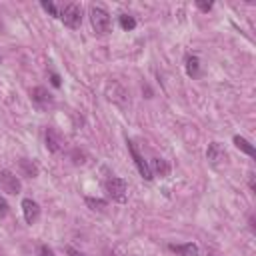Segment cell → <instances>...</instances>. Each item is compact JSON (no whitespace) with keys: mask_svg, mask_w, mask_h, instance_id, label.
<instances>
[{"mask_svg":"<svg viewBox=\"0 0 256 256\" xmlns=\"http://www.w3.org/2000/svg\"><path fill=\"white\" fill-rule=\"evenodd\" d=\"M22 214H24V220L28 224H34L40 218V206H38V202L32 200V198H24L22 200Z\"/></svg>","mask_w":256,"mask_h":256,"instance_id":"6","label":"cell"},{"mask_svg":"<svg viewBox=\"0 0 256 256\" xmlns=\"http://www.w3.org/2000/svg\"><path fill=\"white\" fill-rule=\"evenodd\" d=\"M206 158L210 160L212 166H218L226 158V150L222 148L220 142H212V144H208V148H206Z\"/></svg>","mask_w":256,"mask_h":256,"instance_id":"7","label":"cell"},{"mask_svg":"<svg viewBox=\"0 0 256 256\" xmlns=\"http://www.w3.org/2000/svg\"><path fill=\"white\" fill-rule=\"evenodd\" d=\"M118 22H120L122 30H126V32L136 28V20H134L130 14H120V16H118Z\"/></svg>","mask_w":256,"mask_h":256,"instance_id":"15","label":"cell"},{"mask_svg":"<svg viewBox=\"0 0 256 256\" xmlns=\"http://www.w3.org/2000/svg\"><path fill=\"white\" fill-rule=\"evenodd\" d=\"M90 22H92V28L96 34H106L110 32V14H108L102 6H92L90 8Z\"/></svg>","mask_w":256,"mask_h":256,"instance_id":"3","label":"cell"},{"mask_svg":"<svg viewBox=\"0 0 256 256\" xmlns=\"http://www.w3.org/2000/svg\"><path fill=\"white\" fill-rule=\"evenodd\" d=\"M66 254H68V256H84V254H82L80 250H76V248H72V246H68V248H66Z\"/></svg>","mask_w":256,"mask_h":256,"instance_id":"22","label":"cell"},{"mask_svg":"<svg viewBox=\"0 0 256 256\" xmlns=\"http://www.w3.org/2000/svg\"><path fill=\"white\" fill-rule=\"evenodd\" d=\"M58 18L64 22V26L76 30V28H80V24H82V6L76 4V2H70V4H66V6L60 10V16H58Z\"/></svg>","mask_w":256,"mask_h":256,"instance_id":"2","label":"cell"},{"mask_svg":"<svg viewBox=\"0 0 256 256\" xmlns=\"http://www.w3.org/2000/svg\"><path fill=\"white\" fill-rule=\"evenodd\" d=\"M0 186L8 194H20V190H22L18 176H14L10 170H0Z\"/></svg>","mask_w":256,"mask_h":256,"instance_id":"5","label":"cell"},{"mask_svg":"<svg viewBox=\"0 0 256 256\" xmlns=\"http://www.w3.org/2000/svg\"><path fill=\"white\" fill-rule=\"evenodd\" d=\"M40 6L50 14V16H54V18H58L60 16V10H58V6L54 4V2H46V0H44V2H40Z\"/></svg>","mask_w":256,"mask_h":256,"instance_id":"17","label":"cell"},{"mask_svg":"<svg viewBox=\"0 0 256 256\" xmlns=\"http://www.w3.org/2000/svg\"><path fill=\"white\" fill-rule=\"evenodd\" d=\"M168 250L174 252L176 256H198L200 254V248L194 242H188V244H168Z\"/></svg>","mask_w":256,"mask_h":256,"instance_id":"8","label":"cell"},{"mask_svg":"<svg viewBox=\"0 0 256 256\" xmlns=\"http://www.w3.org/2000/svg\"><path fill=\"white\" fill-rule=\"evenodd\" d=\"M198 70H200V60L198 56H188L186 58V74L190 78H196L198 76Z\"/></svg>","mask_w":256,"mask_h":256,"instance_id":"13","label":"cell"},{"mask_svg":"<svg viewBox=\"0 0 256 256\" xmlns=\"http://www.w3.org/2000/svg\"><path fill=\"white\" fill-rule=\"evenodd\" d=\"M8 214V202L4 196H0V218H4Z\"/></svg>","mask_w":256,"mask_h":256,"instance_id":"19","label":"cell"},{"mask_svg":"<svg viewBox=\"0 0 256 256\" xmlns=\"http://www.w3.org/2000/svg\"><path fill=\"white\" fill-rule=\"evenodd\" d=\"M0 62H2V56H0Z\"/></svg>","mask_w":256,"mask_h":256,"instance_id":"23","label":"cell"},{"mask_svg":"<svg viewBox=\"0 0 256 256\" xmlns=\"http://www.w3.org/2000/svg\"><path fill=\"white\" fill-rule=\"evenodd\" d=\"M18 164H20V170L24 172V176H28V178H36V176H38V166H36L32 160L22 158Z\"/></svg>","mask_w":256,"mask_h":256,"instance_id":"11","label":"cell"},{"mask_svg":"<svg viewBox=\"0 0 256 256\" xmlns=\"http://www.w3.org/2000/svg\"><path fill=\"white\" fill-rule=\"evenodd\" d=\"M196 8L202 10V12H210V10H212V2H200V0H198V2H196Z\"/></svg>","mask_w":256,"mask_h":256,"instance_id":"20","label":"cell"},{"mask_svg":"<svg viewBox=\"0 0 256 256\" xmlns=\"http://www.w3.org/2000/svg\"><path fill=\"white\" fill-rule=\"evenodd\" d=\"M86 204H88L92 210H104V208L108 206L106 200H102V198H92V196H86Z\"/></svg>","mask_w":256,"mask_h":256,"instance_id":"16","label":"cell"},{"mask_svg":"<svg viewBox=\"0 0 256 256\" xmlns=\"http://www.w3.org/2000/svg\"><path fill=\"white\" fill-rule=\"evenodd\" d=\"M128 144V150H130V156H132V160H134V164H136V168H138V172H140V176L144 178V180H152L154 176H152V170H150V166H148V162L144 160V156L136 150V146H134V142L132 140H128L126 142Z\"/></svg>","mask_w":256,"mask_h":256,"instance_id":"4","label":"cell"},{"mask_svg":"<svg viewBox=\"0 0 256 256\" xmlns=\"http://www.w3.org/2000/svg\"><path fill=\"white\" fill-rule=\"evenodd\" d=\"M148 166H152V168H154V172H156V174H160L162 178H166V176L170 174V166H168V162H166V160H162V158H152V162H150ZM152 168H150V170H152Z\"/></svg>","mask_w":256,"mask_h":256,"instance_id":"12","label":"cell"},{"mask_svg":"<svg viewBox=\"0 0 256 256\" xmlns=\"http://www.w3.org/2000/svg\"><path fill=\"white\" fill-rule=\"evenodd\" d=\"M104 188L108 192V196H110L112 200L124 204L126 198H128V184H126V180L124 178H118V176H112V178H108L104 182Z\"/></svg>","mask_w":256,"mask_h":256,"instance_id":"1","label":"cell"},{"mask_svg":"<svg viewBox=\"0 0 256 256\" xmlns=\"http://www.w3.org/2000/svg\"><path fill=\"white\" fill-rule=\"evenodd\" d=\"M62 146V140L58 136V132L54 128H46V148L48 152H58Z\"/></svg>","mask_w":256,"mask_h":256,"instance_id":"10","label":"cell"},{"mask_svg":"<svg viewBox=\"0 0 256 256\" xmlns=\"http://www.w3.org/2000/svg\"><path fill=\"white\" fill-rule=\"evenodd\" d=\"M38 254H40V256H56L54 250H52L50 246H46V244H40V246H38Z\"/></svg>","mask_w":256,"mask_h":256,"instance_id":"18","label":"cell"},{"mask_svg":"<svg viewBox=\"0 0 256 256\" xmlns=\"http://www.w3.org/2000/svg\"><path fill=\"white\" fill-rule=\"evenodd\" d=\"M50 82H52V86H56V88H60V76L56 74V72H50Z\"/></svg>","mask_w":256,"mask_h":256,"instance_id":"21","label":"cell"},{"mask_svg":"<svg viewBox=\"0 0 256 256\" xmlns=\"http://www.w3.org/2000/svg\"><path fill=\"white\" fill-rule=\"evenodd\" d=\"M234 144H236V148H240L244 154L254 156V146H252L246 138H242V136H234Z\"/></svg>","mask_w":256,"mask_h":256,"instance_id":"14","label":"cell"},{"mask_svg":"<svg viewBox=\"0 0 256 256\" xmlns=\"http://www.w3.org/2000/svg\"><path fill=\"white\" fill-rule=\"evenodd\" d=\"M30 96H32V100H34L36 104H40V106H46V104L52 102V94H50L44 86H36V88H32V90H30Z\"/></svg>","mask_w":256,"mask_h":256,"instance_id":"9","label":"cell"}]
</instances>
